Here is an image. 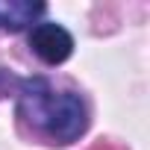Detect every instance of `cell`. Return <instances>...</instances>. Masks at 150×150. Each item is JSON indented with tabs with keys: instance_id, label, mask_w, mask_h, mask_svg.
<instances>
[{
	"instance_id": "6da1fadb",
	"label": "cell",
	"mask_w": 150,
	"mask_h": 150,
	"mask_svg": "<svg viewBox=\"0 0 150 150\" xmlns=\"http://www.w3.org/2000/svg\"><path fill=\"white\" fill-rule=\"evenodd\" d=\"M21 118H27L33 127L47 132L59 144H71L86 132V106L71 91H53L44 80H27L21 86Z\"/></svg>"
},
{
	"instance_id": "7a4b0ae2",
	"label": "cell",
	"mask_w": 150,
	"mask_h": 150,
	"mask_svg": "<svg viewBox=\"0 0 150 150\" xmlns=\"http://www.w3.org/2000/svg\"><path fill=\"white\" fill-rule=\"evenodd\" d=\"M30 47H33V53H35L41 62L59 65V62H65V59L71 56L74 38H71L68 30L59 27V24H35L33 33H30Z\"/></svg>"
},
{
	"instance_id": "3957f363",
	"label": "cell",
	"mask_w": 150,
	"mask_h": 150,
	"mask_svg": "<svg viewBox=\"0 0 150 150\" xmlns=\"http://www.w3.org/2000/svg\"><path fill=\"white\" fill-rule=\"evenodd\" d=\"M44 12V3L38 0H0V30H24Z\"/></svg>"
},
{
	"instance_id": "277c9868",
	"label": "cell",
	"mask_w": 150,
	"mask_h": 150,
	"mask_svg": "<svg viewBox=\"0 0 150 150\" xmlns=\"http://www.w3.org/2000/svg\"><path fill=\"white\" fill-rule=\"evenodd\" d=\"M94 150H115V147H94Z\"/></svg>"
}]
</instances>
